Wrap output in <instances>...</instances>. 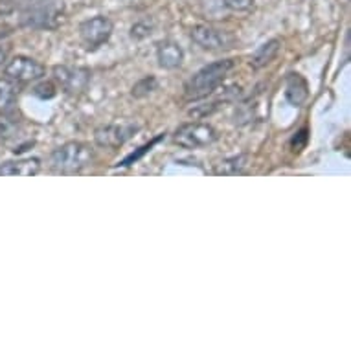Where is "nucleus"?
<instances>
[{
    "mask_svg": "<svg viewBox=\"0 0 351 351\" xmlns=\"http://www.w3.org/2000/svg\"><path fill=\"white\" fill-rule=\"evenodd\" d=\"M164 136H166V134H158L156 138H153V140H151V142H147V144H145V145H142V147H138V149H136V151H133L131 155H127L125 158H123V160H121V162H118L116 166H118V167L133 166L134 162H138L140 158H142V156L145 155V153H149V151L153 149V147H155V145L158 144L160 140H164Z\"/></svg>",
    "mask_w": 351,
    "mask_h": 351,
    "instance_id": "obj_17",
    "label": "nucleus"
},
{
    "mask_svg": "<svg viewBox=\"0 0 351 351\" xmlns=\"http://www.w3.org/2000/svg\"><path fill=\"white\" fill-rule=\"evenodd\" d=\"M285 99L293 107H304L309 99V83L302 74L291 72L285 80Z\"/></svg>",
    "mask_w": 351,
    "mask_h": 351,
    "instance_id": "obj_12",
    "label": "nucleus"
},
{
    "mask_svg": "<svg viewBox=\"0 0 351 351\" xmlns=\"http://www.w3.org/2000/svg\"><path fill=\"white\" fill-rule=\"evenodd\" d=\"M45 74H47L45 64H40L39 61L32 58H26V56L13 58L12 61H8L6 69H4L6 80H10L12 83H21V85L43 80Z\"/></svg>",
    "mask_w": 351,
    "mask_h": 351,
    "instance_id": "obj_7",
    "label": "nucleus"
},
{
    "mask_svg": "<svg viewBox=\"0 0 351 351\" xmlns=\"http://www.w3.org/2000/svg\"><path fill=\"white\" fill-rule=\"evenodd\" d=\"M221 4L230 12H248L254 6V0H221Z\"/></svg>",
    "mask_w": 351,
    "mask_h": 351,
    "instance_id": "obj_19",
    "label": "nucleus"
},
{
    "mask_svg": "<svg viewBox=\"0 0 351 351\" xmlns=\"http://www.w3.org/2000/svg\"><path fill=\"white\" fill-rule=\"evenodd\" d=\"M305 144H307V129H302V131L294 134L293 140H291V145H293V151H302Z\"/></svg>",
    "mask_w": 351,
    "mask_h": 351,
    "instance_id": "obj_21",
    "label": "nucleus"
},
{
    "mask_svg": "<svg viewBox=\"0 0 351 351\" xmlns=\"http://www.w3.org/2000/svg\"><path fill=\"white\" fill-rule=\"evenodd\" d=\"M248 155H236L230 156V158H225L219 164H215V169L213 171L217 175H241V173L247 171L248 167Z\"/></svg>",
    "mask_w": 351,
    "mask_h": 351,
    "instance_id": "obj_14",
    "label": "nucleus"
},
{
    "mask_svg": "<svg viewBox=\"0 0 351 351\" xmlns=\"http://www.w3.org/2000/svg\"><path fill=\"white\" fill-rule=\"evenodd\" d=\"M156 61L164 70H177L182 66L184 61V52L179 43L171 39H164L156 47Z\"/></svg>",
    "mask_w": 351,
    "mask_h": 351,
    "instance_id": "obj_10",
    "label": "nucleus"
},
{
    "mask_svg": "<svg viewBox=\"0 0 351 351\" xmlns=\"http://www.w3.org/2000/svg\"><path fill=\"white\" fill-rule=\"evenodd\" d=\"M8 56H10V48L0 47V66H2V64H6Z\"/></svg>",
    "mask_w": 351,
    "mask_h": 351,
    "instance_id": "obj_22",
    "label": "nucleus"
},
{
    "mask_svg": "<svg viewBox=\"0 0 351 351\" xmlns=\"http://www.w3.org/2000/svg\"><path fill=\"white\" fill-rule=\"evenodd\" d=\"M158 88V81H156L155 75H145L142 80H138L131 88V96L136 99L147 98L149 94H153Z\"/></svg>",
    "mask_w": 351,
    "mask_h": 351,
    "instance_id": "obj_16",
    "label": "nucleus"
},
{
    "mask_svg": "<svg viewBox=\"0 0 351 351\" xmlns=\"http://www.w3.org/2000/svg\"><path fill=\"white\" fill-rule=\"evenodd\" d=\"M232 69H234V61H232V59H223V61H215V63H210L206 64V66H202V69L186 83V99L197 101V99L208 98V96L215 93V88L225 81V77L228 75V72H230Z\"/></svg>",
    "mask_w": 351,
    "mask_h": 351,
    "instance_id": "obj_2",
    "label": "nucleus"
},
{
    "mask_svg": "<svg viewBox=\"0 0 351 351\" xmlns=\"http://www.w3.org/2000/svg\"><path fill=\"white\" fill-rule=\"evenodd\" d=\"M112 29H114V24L105 15H96V17L86 19V21L80 24L81 45L88 52H96L110 39Z\"/></svg>",
    "mask_w": 351,
    "mask_h": 351,
    "instance_id": "obj_4",
    "label": "nucleus"
},
{
    "mask_svg": "<svg viewBox=\"0 0 351 351\" xmlns=\"http://www.w3.org/2000/svg\"><path fill=\"white\" fill-rule=\"evenodd\" d=\"M219 140V133L215 127L202 121H188L175 131L173 142L184 149H199V147H208L215 144Z\"/></svg>",
    "mask_w": 351,
    "mask_h": 351,
    "instance_id": "obj_3",
    "label": "nucleus"
},
{
    "mask_svg": "<svg viewBox=\"0 0 351 351\" xmlns=\"http://www.w3.org/2000/svg\"><path fill=\"white\" fill-rule=\"evenodd\" d=\"M191 39L197 47H201L202 50L208 52H219V50H226L232 48V37L225 32L208 26V24H197L190 32Z\"/></svg>",
    "mask_w": 351,
    "mask_h": 351,
    "instance_id": "obj_8",
    "label": "nucleus"
},
{
    "mask_svg": "<svg viewBox=\"0 0 351 351\" xmlns=\"http://www.w3.org/2000/svg\"><path fill=\"white\" fill-rule=\"evenodd\" d=\"M32 93H34V96H37V98L40 99H52L56 98V94H58V86L53 85V83H50V81H45V83H40V85L35 86Z\"/></svg>",
    "mask_w": 351,
    "mask_h": 351,
    "instance_id": "obj_18",
    "label": "nucleus"
},
{
    "mask_svg": "<svg viewBox=\"0 0 351 351\" xmlns=\"http://www.w3.org/2000/svg\"><path fill=\"white\" fill-rule=\"evenodd\" d=\"M63 12L52 4H39L24 13V24L32 28H53L61 21Z\"/></svg>",
    "mask_w": 351,
    "mask_h": 351,
    "instance_id": "obj_9",
    "label": "nucleus"
},
{
    "mask_svg": "<svg viewBox=\"0 0 351 351\" xmlns=\"http://www.w3.org/2000/svg\"><path fill=\"white\" fill-rule=\"evenodd\" d=\"M96 153L85 142H66L50 155V169L58 175H75L94 164Z\"/></svg>",
    "mask_w": 351,
    "mask_h": 351,
    "instance_id": "obj_1",
    "label": "nucleus"
},
{
    "mask_svg": "<svg viewBox=\"0 0 351 351\" xmlns=\"http://www.w3.org/2000/svg\"><path fill=\"white\" fill-rule=\"evenodd\" d=\"M40 173V160L35 156L19 158V160H6L0 164L2 177H35Z\"/></svg>",
    "mask_w": 351,
    "mask_h": 351,
    "instance_id": "obj_11",
    "label": "nucleus"
},
{
    "mask_svg": "<svg viewBox=\"0 0 351 351\" xmlns=\"http://www.w3.org/2000/svg\"><path fill=\"white\" fill-rule=\"evenodd\" d=\"M17 99V90L15 83L10 80H0V112H8L15 105Z\"/></svg>",
    "mask_w": 351,
    "mask_h": 351,
    "instance_id": "obj_15",
    "label": "nucleus"
},
{
    "mask_svg": "<svg viewBox=\"0 0 351 351\" xmlns=\"http://www.w3.org/2000/svg\"><path fill=\"white\" fill-rule=\"evenodd\" d=\"M280 48H282V43L278 39L267 40L265 45H261V47L250 56V61H248V63H250V66H252L254 70H261L263 66H267V64L271 63V61H274V58H276L278 52H280Z\"/></svg>",
    "mask_w": 351,
    "mask_h": 351,
    "instance_id": "obj_13",
    "label": "nucleus"
},
{
    "mask_svg": "<svg viewBox=\"0 0 351 351\" xmlns=\"http://www.w3.org/2000/svg\"><path fill=\"white\" fill-rule=\"evenodd\" d=\"M151 34H153V24L149 23H136L133 28H131V37L136 40L145 39V37H149Z\"/></svg>",
    "mask_w": 351,
    "mask_h": 351,
    "instance_id": "obj_20",
    "label": "nucleus"
},
{
    "mask_svg": "<svg viewBox=\"0 0 351 351\" xmlns=\"http://www.w3.org/2000/svg\"><path fill=\"white\" fill-rule=\"evenodd\" d=\"M53 81L69 96H81L90 83V70L85 66H69L58 64L53 66Z\"/></svg>",
    "mask_w": 351,
    "mask_h": 351,
    "instance_id": "obj_5",
    "label": "nucleus"
},
{
    "mask_svg": "<svg viewBox=\"0 0 351 351\" xmlns=\"http://www.w3.org/2000/svg\"><path fill=\"white\" fill-rule=\"evenodd\" d=\"M140 131L138 123L133 121H123V123H110V125H101L94 131V142L99 147H107V149H118L129 140L133 138L134 134Z\"/></svg>",
    "mask_w": 351,
    "mask_h": 351,
    "instance_id": "obj_6",
    "label": "nucleus"
}]
</instances>
